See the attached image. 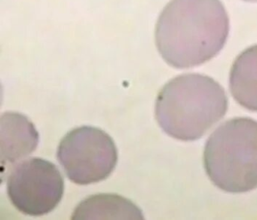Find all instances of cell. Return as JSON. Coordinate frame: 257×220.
Segmentation results:
<instances>
[{
  "label": "cell",
  "mask_w": 257,
  "mask_h": 220,
  "mask_svg": "<svg viewBox=\"0 0 257 220\" xmlns=\"http://www.w3.org/2000/svg\"><path fill=\"white\" fill-rule=\"evenodd\" d=\"M57 157L70 181L85 185L109 177L116 165L118 151L112 137L103 130L82 126L63 137Z\"/></svg>",
  "instance_id": "4"
},
{
  "label": "cell",
  "mask_w": 257,
  "mask_h": 220,
  "mask_svg": "<svg viewBox=\"0 0 257 220\" xmlns=\"http://www.w3.org/2000/svg\"><path fill=\"white\" fill-rule=\"evenodd\" d=\"M229 88L239 105L257 112V45L246 48L234 60L230 71Z\"/></svg>",
  "instance_id": "8"
},
{
  "label": "cell",
  "mask_w": 257,
  "mask_h": 220,
  "mask_svg": "<svg viewBox=\"0 0 257 220\" xmlns=\"http://www.w3.org/2000/svg\"><path fill=\"white\" fill-rule=\"evenodd\" d=\"M204 165L210 181L228 193L257 188V122L230 119L210 136L204 151Z\"/></svg>",
  "instance_id": "3"
},
{
  "label": "cell",
  "mask_w": 257,
  "mask_h": 220,
  "mask_svg": "<svg viewBox=\"0 0 257 220\" xmlns=\"http://www.w3.org/2000/svg\"><path fill=\"white\" fill-rule=\"evenodd\" d=\"M243 1L251 2V3H255V2H257V0H243Z\"/></svg>",
  "instance_id": "9"
},
{
  "label": "cell",
  "mask_w": 257,
  "mask_h": 220,
  "mask_svg": "<svg viewBox=\"0 0 257 220\" xmlns=\"http://www.w3.org/2000/svg\"><path fill=\"white\" fill-rule=\"evenodd\" d=\"M228 32L229 19L219 0H171L159 15L155 40L168 65L188 69L216 57Z\"/></svg>",
  "instance_id": "1"
},
{
  "label": "cell",
  "mask_w": 257,
  "mask_h": 220,
  "mask_svg": "<svg viewBox=\"0 0 257 220\" xmlns=\"http://www.w3.org/2000/svg\"><path fill=\"white\" fill-rule=\"evenodd\" d=\"M39 143V134L25 115L7 112L0 117L1 163L15 164L32 154Z\"/></svg>",
  "instance_id": "6"
},
{
  "label": "cell",
  "mask_w": 257,
  "mask_h": 220,
  "mask_svg": "<svg viewBox=\"0 0 257 220\" xmlns=\"http://www.w3.org/2000/svg\"><path fill=\"white\" fill-rule=\"evenodd\" d=\"M72 219H144L133 201L117 194H93L75 208Z\"/></svg>",
  "instance_id": "7"
},
{
  "label": "cell",
  "mask_w": 257,
  "mask_h": 220,
  "mask_svg": "<svg viewBox=\"0 0 257 220\" xmlns=\"http://www.w3.org/2000/svg\"><path fill=\"white\" fill-rule=\"evenodd\" d=\"M7 192L12 203L25 215L40 216L59 204L64 192V179L50 161L31 158L13 167L7 178Z\"/></svg>",
  "instance_id": "5"
},
{
  "label": "cell",
  "mask_w": 257,
  "mask_h": 220,
  "mask_svg": "<svg viewBox=\"0 0 257 220\" xmlns=\"http://www.w3.org/2000/svg\"><path fill=\"white\" fill-rule=\"evenodd\" d=\"M228 98L213 78L186 73L170 80L156 98L155 115L159 126L173 138H201L226 113Z\"/></svg>",
  "instance_id": "2"
}]
</instances>
